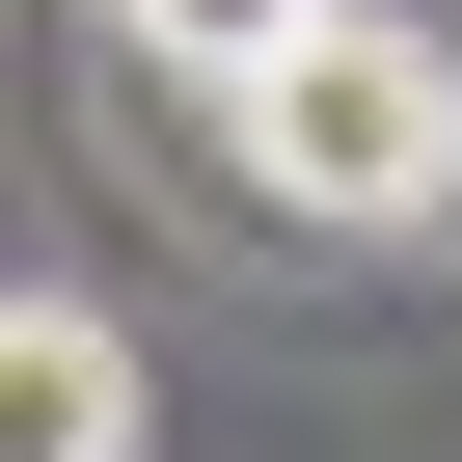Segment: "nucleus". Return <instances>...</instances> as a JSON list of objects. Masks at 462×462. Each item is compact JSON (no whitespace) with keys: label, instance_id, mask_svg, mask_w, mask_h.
<instances>
[{"label":"nucleus","instance_id":"nucleus-2","mask_svg":"<svg viewBox=\"0 0 462 462\" xmlns=\"http://www.w3.org/2000/svg\"><path fill=\"white\" fill-rule=\"evenodd\" d=\"M0 462H136V354H109V300H0Z\"/></svg>","mask_w":462,"mask_h":462},{"label":"nucleus","instance_id":"nucleus-1","mask_svg":"<svg viewBox=\"0 0 462 462\" xmlns=\"http://www.w3.org/2000/svg\"><path fill=\"white\" fill-rule=\"evenodd\" d=\"M217 136H245V190H273V217L381 245V217H435V190H462V55H435V28H381V0H327L273 82H217Z\"/></svg>","mask_w":462,"mask_h":462},{"label":"nucleus","instance_id":"nucleus-3","mask_svg":"<svg viewBox=\"0 0 462 462\" xmlns=\"http://www.w3.org/2000/svg\"><path fill=\"white\" fill-rule=\"evenodd\" d=\"M327 28V0H109V55H163V82H273Z\"/></svg>","mask_w":462,"mask_h":462}]
</instances>
